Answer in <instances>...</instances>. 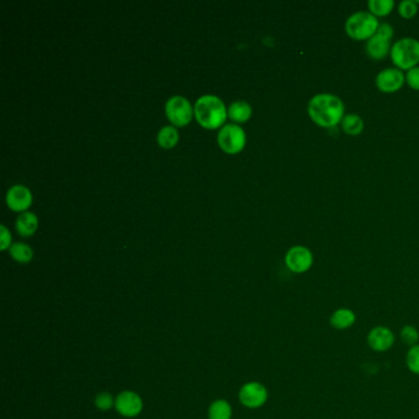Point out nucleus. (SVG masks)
<instances>
[{
    "label": "nucleus",
    "instance_id": "nucleus-27",
    "mask_svg": "<svg viewBox=\"0 0 419 419\" xmlns=\"http://www.w3.org/2000/svg\"><path fill=\"white\" fill-rule=\"evenodd\" d=\"M0 230H1V240H0V249L6 250L9 247V245H10L11 241V235L9 233V230L4 227V225H1L0 227Z\"/></svg>",
    "mask_w": 419,
    "mask_h": 419
},
{
    "label": "nucleus",
    "instance_id": "nucleus-19",
    "mask_svg": "<svg viewBox=\"0 0 419 419\" xmlns=\"http://www.w3.org/2000/svg\"><path fill=\"white\" fill-rule=\"evenodd\" d=\"M10 254L11 257L17 262L27 264V262L31 261L33 252H32L31 247L27 243H16L10 246Z\"/></svg>",
    "mask_w": 419,
    "mask_h": 419
},
{
    "label": "nucleus",
    "instance_id": "nucleus-12",
    "mask_svg": "<svg viewBox=\"0 0 419 419\" xmlns=\"http://www.w3.org/2000/svg\"><path fill=\"white\" fill-rule=\"evenodd\" d=\"M404 75L397 68H388L380 72L376 77V86L383 93H395L402 88Z\"/></svg>",
    "mask_w": 419,
    "mask_h": 419
},
{
    "label": "nucleus",
    "instance_id": "nucleus-24",
    "mask_svg": "<svg viewBox=\"0 0 419 419\" xmlns=\"http://www.w3.org/2000/svg\"><path fill=\"white\" fill-rule=\"evenodd\" d=\"M406 365L411 373L419 375V343L413 347H409L406 354Z\"/></svg>",
    "mask_w": 419,
    "mask_h": 419
},
{
    "label": "nucleus",
    "instance_id": "nucleus-10",
    "mask_svg": "<svg viewBox=\"0 0 419 419\" xmlns=\"http://www.w3.org/2000/svg\"><path fill=\"white\" fill-rule=\"evenodd\" d=\"M166 114L175 125H185L191 121V104L187 98L174 96L166 102Z\"/></svg>",
    "mask_w": 419,
    "mask_h": 419
},
{
    "label": "nucleus",
    "instance_id": "nucleus-21",
    "mask_svg": "<svg viewBox=\"0 0 419 419\" xmlns=\"http://www.w3.org/2000/svg\"><path fill=\"white\" fill-rule=\"evenodd\" d=\"M370 14L374 16H386L393 10L395 1L393 0H370L367 3Z\"/></svg>",
    "mask_w": 419,
    "mask_h": 419
},
{
    "label": "nucleus",
    "instance_id": "nucleus-25",
    "mask_svg": "<svg viewBox=\"0 0 419 419\" xmlns=\"http://www.w3.org/2000/svg\"><path fill=\"white\" fill-rule=\"evenodd\" d=\"M417 11H418V6H417V3H416V1H412V0H404V1L399 3V15L404 17V19H412V17L417 14Z\"/></svg>",
    "mask_w": 419,
    "mask_h": 419
},
{
    "label": "nucleus",
    "instance_id": "nucleus-7",
    "mask_svg": "<svg viewBox=\"0 0 419 419\" xmlns=\"http://www.w3.org/2000/svg\"><path fill=\"white\" fill-rule=\"evenodd\" d=\"M218 142L223 148V151L234 154L243 149L246 142V135L240 125L228 123L219 130Z\"/></svg>",
    "mask_w": 419,
    "mask_h": 419
},
{
    "label": "nucleus",
    "instance_id": "nucleus-16",
    "mask_svg": "<svg viewBox=\"0 0 419 419\" xmlns=\"http://www.w3.org/2000/svg\"><path fill=\"white\" fill-rule=\"evenodd\" d=\"M233 417V407L227 399H219L213 401L208 409V418L209 419H231Z\"/></svg>",
    "mask_w": 419,
    "mask_h": 419
},
{
    "label": "nucleus",
    "instance_id": "nucleus-20",
    "mask_svg": "<svg viewBox=\"0 0 419 419\" xmlns=\"http://www.w3.org/2000/svg\"><path fill=\"white\" fill-rule=\"evenodd\" d=\"M178 140V132L175 127L172 125H166L164 128H161L160 132L158 133V142L162 148H172L176 144Z\"/></svg>",
    "mask_w": 419,
    "mask_h": 419
},
{
    "label": "nucleus",
    "instance_id": "nucleus-8",
    "mask_svg": "<svg viewBox=\"0 0 419 419\" xmlns=\"http://www.w3.org/2000/svg\"><path fill=\"white\" fill-rule=\"evenodd\" d=\"M314 256L305 246H294L285 254V264L289 271L296 275L305 273L312 267Z\"/></svg>",
    "mask_w": 419,
    "mask_h": 419
},
{
    "label": "nucleus",
    "instance_id": "nucleus-5",
    "mask_svg": "<svg viewBox=\"0 0 419 419\" xmlns=\"http://www.w3.org/2000/svg\"><path fill=\"white\" fill-rule=\"evenodd\" d=\"M393 37V29L388 24L380 25L376 33L370 40H367V52L375 61H381L391 53L390 41Z\"/></svg>",
    "mask_w": 419,
    "mask_h": 419
},
{
    "label": "nucleus",
    "instance_id": "nucleus-3",
    "mask_svg": "<svg viewBox=\"0 0 419 419\" xmlns=\"http://www.w3.org/2000/svg\"><path fill=\"white\" fill-rule=\"evenodd\" d=\"M379 26L380 25L376 16L365 11H359L348 17L346 22V32L353 40L364 41V40H370L378 31Z\"/></svg>",
    "mask_w": 419,
    "mask_h": 419
},
{
    "label": "nucleus",
    "instance_id": "nucleus-1",
    "mask_svg": "<svg viewBox=\"0 0 419 419\" xmlns=\"http://www.w3.org/2000/svg\"><path fill=\"white\" fill-rule=\"evenodd\" d=\"M307 112L316 125L332 128L344 117V105L341 98L332 93H319L311 98Z\"/></svg>",
    "mask_w": 419,
    "mask_h": 419
},
{
    "label": "nucleus",
    "instance_id": "nucleus-6",
    "mask_svg": "<svg viewBox=\"0 0 419 419\" xmlns=\"http://www.w3.org/2000/svg\"><path fill=\"white\" fill-rule=\"evenodd\" d=\"M238 399L246 409H261L268 401V390L264 383L250 381L240 388Z\"/></svg>",
    "mask_w": 419,
    "mask_h": 419
},
{
    "label": "nucleus",
    "instance_id": "nucleus-17",
    "mask_svg": "<svg viewBox=\"0 0 419 419\" xmlns=\"http://www.w3.org/2000/svg\"><path fill=\"white\" fill-rule=\"evenodd\" d=\"M252 109L246 101H236L229 106L228 114L235 122H245L251 117Z\"/></svg>",
    "mask_w": 419,
    "mask_h": 419
},
{
    "label": "nucleus",
    "instance_id": "nucleus-4",
    "mask_svg": "<svg viewBox=\"0 0 419 419\" xmlns=\"http://www.w3.org/2000/svg\"><path fill=\"white\" fill-rule=\"evenodd\" d=\"M391 59L399 70H411L419 63V42L407 37L401 38L391 48Z\"/></svg>",
    "mask_w": 419,
    "mask_h": 419
},
{
    "label": "nucleus",
    "instance_id": "nucleus-22",
    "mask_svg": "<svg viewBox=\"0 0 419 419\" xmlns=\"http://www.w3.org/2000/svg\"><path fill=\"white\" fill-rule=\"evenodd\" d=\"M399 337H401V341L409 347H413L419 343L418 330L412 325H406V326L402 327V330L399 332Z\"/></svg>",
    "mask_w": 419,
    "mask_h": 419
},
{
    "label": "nucleus",
    "instance_id": "nucleus-14",
    "mask_svg": "<svg viewBox=\"0 0 419 419\" xmlns=\"http://www.w3.org/2000/svg\"><path fill=\"white\" fill-rule=\"evenodd\" d=\"M357 322V315L348 307H340L330 316V325L337 331H346L354 326Z\"/></svg>",
    "mask_w": 419,
    "mask_h": 419
},
{
    "label": "nucleus",
    "instance_id": "nucleus-9",
    "mask_svg": "<svg viewBox=\"0 0 419 419\" xmlns=\"http://www.w3.org/2000/svg\"><path fill=\"white\" fill-rule=\"evenodd\" d=\"M114 409L122 417L125 418H135L142 413L144 409V402L138 393L135 391H122L116 397Z\"/></svg>",
    "mask_w": 419,
    "mask_h": 419
},
{
    "label": "nucleus",
    "instance_id": "nucleus-11",
    "mask_svg": "<svg viewBox=\"0 0 419 419\" xmlns=\"http://www.w3.org/2000/svg\"><path fill=\"white\" fill-rule=\"evenodd\" d=\"M396 337L391 328L386 326H375L367 336V346L374 352L385 353L393 347Z\"/></svg>",
    "mask_w": 419,
    "mask_h": 419
},
{
    "label": "nucleus",
    "instance_id": "nucleus-15",
    "mask_svg": "<svg viewBox=\"0 0 419 419\" xmlns=\"http://www.w3.org/2000/svg\"><path fill=\"white\" fill-rule=\"evenodd\" d=\"M37 217L31 212H25L20 214L16 219V229L21 236H31L36 231Z\"/></svg>",
    "mask_w": 419,
    "mask_h": 419
},
{
    "label": "nucleus",
    "instance_id": "nucleus-13",
    "mask_svg": "<svg viewBox=\"0 0 419 419\" xmlns=\"http://www.w3.org/2000/svg\"><path fill=\"white\" fill-rule=\"evenodd\" d=\"M31 202V192L27 187L16 185L6 193V203L13 211H25L30 207Z\"/></svg>",
    "mask_w": 419,
    "mask_h": 419
},
{
    "label": "nucleus",
    "instance_id": "nucleus-26",
    "mask_svg": "<svg viewBox=\"0 0 419 419\" xmlns=\"http://www.w3.org/2000/svg\"><path fill=\"white\" fill-rule=\"evenodd\" d=\"M406 80L413 90H419V67L412 68L407 72Z\"/></svg>",
    "mask_w": 419,
    "mask_h": 419
},
{
    "label": "nucleus",
    "instance_id": "nucleus-23",
    "mask_svg": "<svg viewBox=\"0 0 419 419\" xmlns=\"http://www.w3.org/2000/svg\"><path fill=\"white\" fill-rule=\"evenodd\" d=\"M116 404V397H114L111 393L107 391L100 393L95 396V406L100 411L107 412L109 409H112Z\"/></svg>",
    "mask_w": 419,
    "mask_h": 419
},
{
    "label": "nucleus",
    "instance_id": "nucleus-2",
    "mask_svg": "<svg viewBox=\"0 0 419 419\" xmlns=\"http://www.w3.org/2000/svg\"><path fill=\"white\" fill-rule=\"evenodd\" d=\"M196 119L206 128H217L227 119V109L223 101L213 95H204L195 105Z\"/></svg>",
    "mask_w": 419,
    "mask_h": 419
},
{
    "label": "nucleus",
    "instance_id": "nucleus-18",
    "mask_svg": "<svg viewBox=\"0 0 419 419\" xmlns=\"http://www.w3.org/2000/svg\"><path fill=\"white\" fill-rule=\"evenodd\" d=\"M341 125L342 130L349 135H360L364 130V122L358 114H352L344 116L342 119Z\"/></svg>",
    "mask_w": 419,
    "mask_h": 419
}]
</instances>
